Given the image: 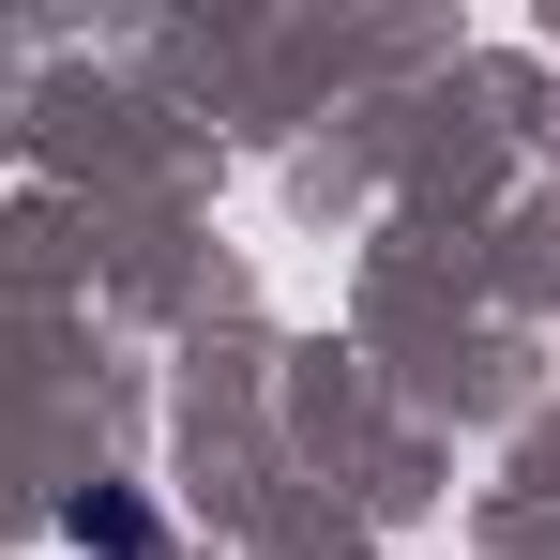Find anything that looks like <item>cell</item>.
Segmentation results:
<instances>
[{"mask_svg": "<svg viewBox=\"0 0 560 560\" xmlns=\"http://www.w3.org/2000/svg\"><path fill=\"white\" fill-rule=\"evenodd\" d=\"M61 530H77L92 560H152V546H167V530H152V500H106V485H77V500H61Z\"/></svg>", "mask_w": 560, "mask_h": 560, "instance_id": "1", "label": "cell"}]
</instances>
